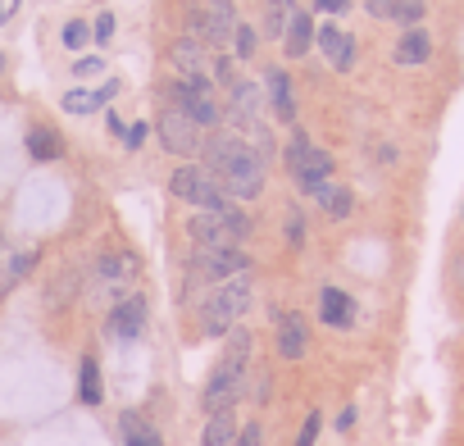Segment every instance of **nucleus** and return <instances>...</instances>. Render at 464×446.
Masks as SVG:
<instances>
[{"label": "nucleus", "instance_id": "f257e3e1", "mask_svg": "<svg viewBox=\"0 0 464 446\" xmlns=\"http://www.w3.org/2000/svg\"><path fill=\"white\" fill-rule=\"evenodd\" d=\"M205 169L218 178V187L232 196V200H256L265 191V160L242 141V137H209L205 146Z\"/></svg>", "mask_w": 464, "mask_h": 446}, {"label": "nucleus", "instance_id": "f03ea898", "mask_svg": "<svg viewBox=\"0 0 464 446\" xmlns=\"http://www.w3.org/2000/svg\"><path fill=\"white\" fill-rule=\"evenodd\" d=\"M246 378H251V333L232 328L227 333V346H223V355H218V364H214V373L205 383V396H200L205 401V414H227L232 405L242 401Z\"/></svg>", "mask_w": 464, "mask_h": 446}, {"label": "nucleus", "instance_id": "7ed1b4c3", "mask_svg": "<svg viewBox=\"0 0 464 446\" xmlns=\"http://www.w3.org/2000/svg\"><path fill=\"white\" fill-rule=\"evenodd\" d=\"M251 301H256L251 269H246V274H232V278H223V283H214V292H209L205 305H200V328H205V337L232 333V324H237V319L251 310Z\"/></svg>", "mask_w": 464, "mask_h": 446}, {"label": "nucleus", "instance_id": "20e7f679", "mask_svg": "<svg viewBox=\"0 0 464 446\" xmlns=\"http://www.w3.org/2000/svg\"><path fill=\"white\" fill-rule=\"evenodd\" d=\"M251 233V218L237 205H223V209H196L187 223V238L196 247H237Z\"/></svg>", "mask_w": 464, "mask_h": 446}, {"label": "nucleus", "instance_id": "39448f33", "mask_svg": "<svg viewBox=\"0 0 464 446\" xmlns=\"http://www.w3.org/2000/svg\"><path fill=\"white\" fill-rule=\"evenodd\" d=\"M237 10H232V0H200V5L187 10V28L196 42H205L209 51H223L232 42V33H237Z\"/></svg>", "mask_w": 464, "mask_h": 446}, {"label": "nucleus", "instance_id": "423d86ee", "mask_svg": "<svg viewBox=\"0 0 464 446\" xmlns=\"http://www.w3.org/2000/svg\"><path fill=\"white\" fill-rule=\"evenodd\" d=\"M169 191L178 200L196 205V209H223V205H232V196L218 187V178L205 164H178L173 178H169Z\"/></svg>", "mask_w": 464, "mask_h": 446}, {"label": "nucleus", "instance_id": "0eeeda50", "mask_svg": "<svg viewBox=\"0 0 464 446\" xmlns=\"http://www.w3.org/2000/svg\"><path fill=\"white\" fill-rule=\"evenodd\" d=\"M287 169H292L296 187H301V191H310V196H314L324 182H333V155H328V150H319V146H310V137H305V132H292Z\"/></svg>", "mask_w": 464, "mask_h": 446}, {"label": "nucleus", "instance_id": "6e6552de", "mask_svg": "<svg viewBox=\"0 0 464 446\" xmlns=\"http://www.w3.org/2000/svg\"><path fill=\"white\" fill-rule=\"evenodd\" d=\"M173 105L182 114H191L200 128H218L223 123V105L214 96V82H205V78H178L173 82Z\"/></svg>", "mask_w": 464, "mask_h": 446}, {"label": "nucleus", "instance_id": "1a4fd4ad", "mask_svg": "<svg viewBox=\"0 0 464 446\" xmlns=\"http://www.w3.org/2000/svg\"><path fill=\"white\" fill-rule=\"evenodd\" d=\"M251 260L237 247H196L191 251V278L196 283H223L232 274H246Z\"/></svg>", "mask_w": 464, "mask_h": 446}, {"label": "nucleus", "instance_id": "9d476101", "mask_svg": "<svg viewBox=\"0 0 464 446\" xmlns=\"http://www.w3.org/2000/svg\"><path fill=\"white\" fill-rule=\"evenodd\" d=\"M155 132H160L164 150H169V155H182V160H187V155H196V150L205 146V137H200L205 128H200V123H196L191 114H182L178 105H169V110L160 114Z\"/></svg>", "mask_w": 464, "mask_h": 446}, {"label": "nucleus", "instance_id": "9b49d317", "mask_svg": "<svg viewBox=\"0 0 464 446\" xmlns=\"http://www.w3.org/2000/svg\"><path fill=\"white\" fill-rule=\"evenodd\" d=\"M169 64L178 69V78H205V82H209L214 51H209L205 42H196V37H182V42H173V51H169Z\"/></svg>", "mask_w": 464, "mask_h": 446}, {"label": "nucleus", "instance_id": "f8f14e48", "mask_svg": "<svg viewBox=\"0 0 464 446\" xmlns=\"http://www.w3.org/2000/svg\"><path fill=\"white\" fill-rule=\"evenodd\" d=\"M314 42H319V51H324V60L337 69V73H351L355 69V42L342 33V28H333V24H324V28H314Z\"/></svg>", "mask_w": 464, "mask_h": 446}, {"label": "nucleus", "instance_id": "ddd939ff", "mask_svg": "<svg viewBox=\"0 0 464 446\" xmlns=\"http://www.w3.org/2000/svg\"><path fill=\"white\" fill-rule=\"evenodd\" d=\"M146 301L141 296H128V301H119L114 310H110V333L114 337H123V342H137L141 333H146Z\"/></svg>", "mask_w": 464, "mask_h": 446}, {"label": "nucleus", "instance_id": "4468645a", "mask_svg": "<svg viewBox=\"0 0 464 446\" xmlns=\"http://www.w3.org/2000/svg\"><path fill=\"white\" fill-rule=\"evenodd\" d=\"M428 55H432V37H428V28H405L401 33V42H396V51H392V60L401 64V69H419V64H428Z\"/></svg>", "mask_w": 464, "mask_h": 446}, {"label": "nucleus", "instance_id": "2eb2a0df", "mask_svg": "<svg viewBox=\"0 0 464 446\" xmlns=\"http://www.w3.org/2000/svg\"><path fill=\"white\" fill-rule=\"evenodd\" d=\"M310 351V328L301 315H278V355L283 360H305Z\"/></svg>", "mask_w": 464, "mask_h": 446}, {"label": "nucleus", "instance_id": "dca6fc26", "mask_svg": "<svg viewBox=\"0 0 464 446\" xmlns=\"http://www.w3.org/2000/svg\"><path fill=\"white\" fill-rule=\"evenodd\" d=\"M33 269H37V251H14V247L0 242V296H5L14 283H24Z\"/></svg>", "mask_w": 464, "mask_h": 446}, {"label": "nucleus", "instance_id": "f3484780", "mask_svg": "<svg viewBox=\"0 0 464 446\" xmlns=\"http://www.w3.org/2000/svg\"><path fill=\"white\" fill-rule=\"evenodd\" d=\"M319 319L328 328H351L355 324V301L342 292V287H324L319 292Z\"/></svg>", "mask_w": 464, "mask_h": 446}, {"label": "nucleus", "instance_id": "a211bd4d", "mask_svg": "<svg viewBox=\"0 0 464 446\" xmlns=\"http://www.w3.org/2000/svg\"><path fill=\"white\" fill-rule=\"evenodd\" d=\"M137 274H141V265H137L132 251H110V256H101V283H105V287H128V283H137Z\"/></svg>", "mask_w": 464, "mask_h": 446}, {"label": "nucleus", "instance_id": "6ab92c4d", "mask_svg": "<svg viewBox=\"0 0 464 446\" xmlns=\"http://www.w3.org/2000/svg\"><path fill=\"white\" fill-rule=\"evenodd\" d=\"M114 96H119V82H114V78H110V82H101L96 92L73 87V92L64 96V110H69V114H96V110H101L105 101H114Z\"/></svg>", "mask_w": 464, "mask_h": 446}, {"label": "nucleus", "instance_id": "aec40b11", "mask_svg": "<svg viewBox=\"0 0 464 446\" xmlns=\"http://www.w3.org/2000/svg\"><path fill=\"white\" fill-rule=\"evenodd\" d=\"M310 46H314V19H310L305 10H296L292 24H287V33H283V51H287L292 60H301Z\"/></svg>", "mask_w": 464, "mask_h": 446}, {"label": "nucleus", "instance_id": "412c9836", "mask_svg": "<svg viewBox=\"0 0 464 446\" xmlns=\"http://www.w3.org/2000/svg\"><path fill=\"white\" fill-rule=\"evenodd\" d=\"M269 105H274V114H278L283 123H292V119H296V96H292V78H287L283 69H269Z\"/></svg>", "mask_w": 464, "mask_h": 446}, {"label": "nucleus", "instance_id": "4be33fe9", "mask_svg": "<svg viewBox=\"0 0 464 446\" xmlns=\"http://www.w3.org/2000/svg\"><path fill=\"white\" fill-rule=\"evenodd\" d=\"M314 200L324 205L328 218H351V214H355V196H351V187H342V182H324V187L314 191Z\"/></svg>", "mask_w": 464, "mask_h": 446}, {"label": "nucleus", "instance_id": "5701e85b", "mask_svg": "<svg viewBox=\"0 0 464 446\" xmlns=\"http://www.w3.org/2000/svg\"><path fill=\"white\" fill-rule=\"evenodd\" d=\"M28 155H33L37 164H55V160L64 155L60 132H55V128H33V132H28Z\"/></svg>", "mask_w": 464, "mask_h": 446}, {"label": "nucleus", "instance_id": "b1692460", "mask_svg": "<svg viewBox=\"0 0 464 446\" xmlns=\"http://www.w3.org/2000/svg\"><path fill=\"white\" fill-rule=\"evenodd\" d=\"M237 423H232V410L227 414H209L205 432H200V446H237Z\"/></svg>", "mask_w": 464, "mask_h": 446}, {"label": "nucleus", "instance_id": "393cba45", "mask_svg": "<svg viewBox=\"0 0 464 446\" xmlns=\"http://www.w3.org/2000/svg\"><path fill=\"white\" fill-rule=\"evenodd\" d=\"M292 15H296V0H265V33L269 37H283L287 24H292Z\"/></svg>", "mask_w": 464, "mask_h": 446}, {"label": "nucleus", "instance_id": "a878e982", "mask_svg": "<svg viewBox=\"0 0 464 446\" xmlns=\"http://www.w3.org/2000/svg\"><path fill=\"white\" fill-rule=\"evenodd\" d=\"M123 441H128V446H164L160 432H155L150 423H141L137 414H123Z\"/></svg>", "mask_w": 464, "mask_h": 446}, {"label": "nucleus", "instance_id": "bb28decb", "mask_svg": "<svg viewBox=\"0 0 464 446\" xmlns=\"http://www.w3.org/2000/svg\"><path fill=\"white\" fill-rule=\"evenodd\" d=\"M392 19H396L401 28L423 24V0H392Z\"/></svg>", "mask_w": 464, "mask_h": 446}, {"label": "nucleus", "instance_id": "cd10ccee", "mask_svg": "<svg viewBox=\"0 0 464 446\" xmlns=\"http://www.w3.org/2000/svg\"><path fill=\"white\" fill-rule=\"evenodd\" d=\"M82 401H87V405L101 401V369H96L92 355H82Z\"/></svg>", "mask_w": 464, "mask_h": 446}, {"label": "nucleus", "instance_id": "c85d7f7f", "mask_svg": "<svg viewBox=\"0 0 464 446\" xmlns=\"http://www.w3.org/2000/svg\"><path fill=\"white\" fill-rule=\"evenodd\" d=\"M232 42H237V60H251V55H256V46H260V37H256V28H251V24H237Z\"/></svg>", "mask_w": 464, "mask_h": 446}, {"label": "nucleus", "instance_id": "c756f323", "mask_svg": "<svg viewBox=\"0 0 464 446\" xmlns=\"http://www.w3.org/2000/svg\"><path fill=\"white\" fill-rule=\"evenodd\" d=\"M283 238H287V247H292V251H296V247H305V218H301V209H292V214H287Z\"/></svg>", "mask_w": 464, "mask_h": 446}, {"label": "nucleus", "instance_id": "7c9ffc66", "mask_svg": "<svg viewBox=\"0 0 464 446\" xmlns=\"http://www.w3.org/2000/svg\"><path fill=\"white\" fill-rule=\"evenodd\" d=\"M319 428H324V414L310 410L305 423H301V432H296V446H314V441H319Z\"/></svg>", "mask_w": 464, "mask_h": 446}, {"label": "nucleus", "instance_id": "2f4dec72", "mask_svg": "<svg viewBox=\"0 0 464 446\" xmlns=\"http://www.w3.org/2000/svg\"><path fill=\"white\" fill-rule=\"evenodd\" d=\"M87 37H92V33H87V24H82V19H73V24H64V46H69V51H78V46H87Z\"/></svg>", "mask_w": 464, "mask_h": 446}, {"label": "nucleus", "instance_id": "473e14b6", "mask_svg": "<svg viewBox=\"0 0 464 446\" xmlns=\"http://www.w3.org/2000/svg\"><path fill=\"white\" fill-rule=\"evenodd\" d=\"M92 37H96L101 46H110V37H114V15H101L96 28H92Z\"/></svg>", "mask_w": 464, "mask_h": 446}, {"label": "nucleus", "instance_id": "72a5a7b5", "mask_svg": "<svg viewBox=\"0 0 464 446\" xmlns=\"http://www.w3.org/2000/svg\"><path fill=\"white\" fill-rule=\"evenodd\" d=\"M237 446H265V432H260V423H246V428L237 432Z\"/></svg>", "mask_w": 464, "mask_h": 446}, {"label": "nucleus", "instance_id": "f704fd0d", "mask_svg": "<svg viewBox=\"0 0 464 446\" xmlns=\"http://www.w3.org/2000/svg\"><path fill=\"white\" fill-rule=\"evenodd\" d=\"M314 5H319V15H346L351 0H314Z\"/></svg>", "mask_w": 464, "mask_h": 446}, {"label": "nucleus", "instance_id": "c9c22d12", "mask_svg": "<svg viewBox=\"0 0 464 446\" xmlns=\"http://www.w3.org/2000/svg\"><path fill=\"white\" fill-rule=\"evenodd\" d=\"M123 141H128V150H137V146L146 141V123H132V128L123 132Z\"/></svg>", "mask_w": 464, "mask_h": 446}, {"label": "nucleus", "instance_id": "e433bc0d", "mask_svg": "<svg viewBox=\"0 0 464 446\" xmlns=\"http://www.w3.org/2000/svg\"><path fill=\"white\" fill-rule=\"evenodd\" d=\"M369 15L373 19H392V0H369Z\"/></svg>", "mask_w": 464, "mask_h": 446}, {"label": "nucleus", "instance_id": "4c0bfd02", "mask_svg": "<svg viewBox=\"0 0 464 446\" xmlns=\"http://www.w3.org/2000/svg\"><path fill=\"white\" fill-rule=\"evenodd\" d=\"M78 73H82V78H92V73H101V60H96V55H87V60H78Z\"/></svg>", "mask_w": 464, "mask_h": 446}, {"label": "nucleus", "instance_id": "58836bf2", "mask_svg": "<svg viewBox=\"0 0 464 446\" xmlns=\"http://www.w3.org/2000/svg\"><path fill=\"white\" fill-rule=\"evenodd\" d=\"M19 15V0H0V24H10Z\"/></svg>", "mask_w": 464, "mask_h": 446}, {"label": "nucleus", "instance_id": "ea45409f", "mask_svg": "<svg viewBox=\"0 0 464 446\" xmlns=\"http://www.w3.org/2000/svg\"><path fill=\"white\" fill-rule=\"evenodd\" d=\"M351 423H355V410H342V414H337V428H342V432H346V428H351Z\"/></svg>", "mask_w": 464, "mask_h": 446}, {"label": "nucleus", "instance_id": "a19ab883", "mask_svg": "<svg viewBox=\"0 0 464 446\" xmlns=\"http://www.w3.org/2000/svg\"><path fill=\"white\" fill-rule=\"evenodd\" d=\"M455 278H459V283H464V256H459V265H455Z\"/></svg>", "mask_w": 464, "mask_h": 446}, {"label": "nucleus", "instance_id": "79ce46f5", "mask_svg": "<svg viewBox=\"0 0 464 446\" xmlns=\"http://www.w3.org/2000/svg\"><path fill=\"white\" fill-rule=\"evenodd\" d=\"M0 69H5V55H0Z\"/></svg>", "mask_w": 464, "mask_h": 446}, {"label": "nucleus", "instance_id": "37998d69", "mask_svg": "<svg viewBox=\"0 0 464 446\" xmlns=\"http://www.w3.org/2000/svg\"><path fill=\"white\" fill-rule=\"evenodd\" d=\"M187 5H200V0H187Z\"/></svg>", "mask_w": 464, "mask_h": 446}]
</instances>
